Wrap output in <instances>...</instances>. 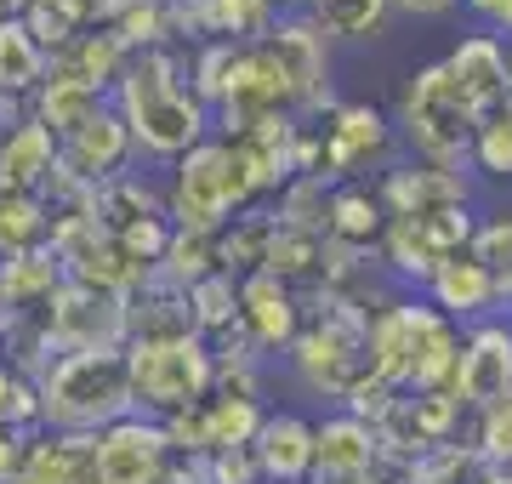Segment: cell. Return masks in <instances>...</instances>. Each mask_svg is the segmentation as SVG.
<instances>
[{"instance_id": "484cf974", "label": "cell", "mask_w": 512, "mask_h": 484, "mask_svg": "<svg viewBox=\"0 0 512 484\" xmlns=\"http://www.w3.org/2000/svg\"><path fill=\"white\" fill-rule=\"evenodd\" d=\"M325 262H330L325 234L274 223V234H268V257H262V274H274L279 285H291L296 297L308 302L313 291H319V280H325Z\"/></svg>"}, {"instance_id": "ee69618b", "label": "cell", "mask_w": 512, "mask_h": 484, "mask_svg": "<svg viewBox=\"0 0 512 484\" xmlns=\"http://www.w3.org/2000/svg\"><path fill=\"white\" fill-rule=\"evenodd\" d=\"M478 12V23H484V35L495 40H512V0H467Z\"/></svg>"}, {"instance_id": "83f0119b", "label": "cell", "mask_w": 512, "mask_h": 484, "mask_svg": "<svg viewBox=\"0 0 512 484\" xmlns=\"http://www.w3.org/2000/svg\"><path fill=\"white\" fill-rule=\"evenodd\" d=\"M126 57H131V52L120 46V35H114L109 23H92L86 35L74 40V46H63V52L52 57V69L109 97V92H114V80H120V69H126Z\"/></svg>"}, {"instance_id": "8d00e7d4", "label": "cell", "mask_w": 512, "mask_h": 484, "mask_svg": "<svg viewBox=\"0 0 512 484\" xmlns=\"http://www.w3.org/2000/svg\"><path fill=\"white\" fill-rule=\"evenodd\" d=\"M200 410H205V439H211V450L251 445L256 428H262V416H268L262 399H228V393H205Z\"/></svg>"}, {"instance_id": "11a10c76", "label": "cell", "mask_w": 512, "mask_h": 484, "mask_svg": "<svg viewBox=\"0 0 512 484\" xmlns=\"http://www.w3.org/2000/svg\"><path fill=\"white\" fill-rule=\"evenodd\" d=\"M12 484H23V479H12Z\"/></svg>"}, {"instance_id": "6da1fadb", "label": "cell", "mask_w": 512, "mask_h": 484, "mask_svg": "<svg viewBox=\"0 0 512 484\" xmlns=\"http://www.w3.org/2000/svg\"><path fill=\"white\" fill-rule=\"evenodd\" d=\"M114 114L126 120L131 149L154 154V160H183L211 137V109L200 92L188 86V57L160 46V52H131L120 80L109 92Z\"/></svg>"}, {"instance_id": "603a6c76", "label": "cell", "mask_w": 512, "mask_h": 484, "mask_svg": "<svg viewBox=\"0 0 512 484\" xmlns=\"http://www.w3.org/2000/svg\"><path fill=\"white\" fill-rule=\"evenodd\" d=\"M251 456L262 467V484H308L313 467V422L296 410H268L251 439Z\"/></svg>"}, {"instance_id": "52a82bcc", "label": "cell", "mask_w": 512, "mask_h": 484, "mask_svg": "<svg viewBox=\"0 0 512 484\" xmlns=\"http://www.w3.org/2000/svg\"><path fill=\"white\" fill-rule=\"evenodd\" d=\"M365 319L370 314L342 308V302H313V314L302 319L296 342L285 348L296 382L325 393V399H342L365 376Z\"/></svg>"}, {"instance_id": "c3c4849f", "label": "cell", "mask_w": 512, "mask_h": 484, "mask_svg": "<svg viewBox=\"0 0 512 484\" xmlns=\"http://www.w3.org/2000/svg\"><path fill=\"white\" fill-rule=\"evenodd\" d=\"M393 12L404 18H444V12H456V0H387Z\"/></svg>"}, {"instance_id": "d590c367", "label": "cell", "mask_w": 512, "mask_h": 484, "mask_svg": "<svg viewBox=\"0 0 512 484\" xmlns=\"http://www.w3.org/2000/svg\"><path fill=\"white\" fill-rule=\"evenodd\" d=\"M154 274L160 280H171L177 291H188V285H200L217 274V245H211V234H194V228H171V240H165L160 262H154Z\"/></svg>"}, {"instance_id": "7bdbcfd3", "label": "cell", "mask_w": 512, "mask_h": 484, "mask_svg": "<svg viewBox=\"0 0 512 484\" xmlns=\"http://www.w3.org/2000/svg\"><path fill=\"white\" fill-rule=\"evenodd\" d=\"M205 484H262V467H256L251 445H228V450H211L200 462Z\"/></svg>"}, {"instance_id": "5bb4252c", "label": "cell", "mask_w": 512, "mask_h": 484, "mask_svg": "<svg viewBox=\"0 0 512 484\" xmlns=\"http://www.w3.org/2000/svg\"><path fill=\"white\" fill-rule=\"evenodd\" d=\"M308 319V302L296 297L291 285H279L274 274H245L234 280V331L256 359L285 354Z\"/></svg>"}, {"instance_id": "f6af8a7d", "label": "cell", "mask_w": 512, "mask_h": 484, "mask_svg": "<svg viewBox=\"0 0 512 484\" xmlns=\"http://www.w3.org/2000/svg\"><path fill=\"white\" fill-rule=\"evenodd\" d=\"M23 450H29V433L0 428V484H12L23 473Z\"/></svg>"}, {"instance_id": "681fc988", "label": "cell", "mask_w": 512, "mask_h": 484, "mask_svg": "<svg viewBox=\"0 0 512 484\" xmlns=\"http://www.w3.org/2000/svg\"><path fill=\"white\" fill-rule=\"evenodd\" d=\"M6 18H23V0H0V23Z\"/></svg>"}, {"instance_id": "5b68a950", "label": "cell", "mask_w": 512, "mask_h": 484, "mask_svg": "<svg viewBox=\"0 0 512 484\" xmlns=\"http://www.w3.org/2000/svg\"><path fill=\"white\" fill-rule=\"evenodd\" d=\"M404 143L421 166H444V171H467V154H473V131L478 114L461 103V92L450 86L444 63H427L404 80L399 92V120Z\"/></svg>"}, {"instance_id": "f907efd6", "label": "cell", "mask_w": 512, "mask_h": 484, "mask_svg": "<svg viewBox=\"0 0 512 484\" xmlns=\"http://www.w3.org/2000/svg\"><path fill=\"white\" fill-rule=\"evenodd\" d=\"M484 484H512V467H495L490 462V479H484Z\"/></svg>"}, {"instance_id": "9c48e42d", "label": "cell", "mask_w": 512, "mask_h": 484, "mask_svg": "<svg viewBox=\"0 0 512 484\" xmlns=\"http://www.w3.org/2000/svg\"><path fill=\"white\" fill-rule=\"evenodd\" d=\"M473 223H478L473 205H461V211H427V217H387L382 245H376V262H382L399 285H416L421 291V285L433 280L439 262H450L456 251H467Z\"/></svg>"}, {"instance_id": "4dcf8cb0", "label": "cell", "mask_w": 512, "mask_h": 484, "mask_svg": "<svg viewBox=\"0 0 512 484\" xmlns=\"http://www.w3.org/2000/svg\"><path fill=\"white\" fill-rule=\"evenodd\" d=\"M92 23H103V0H23V29L40 40L46 57L74 46Z\"/></svg>"}, {"instance_id": "f1b7e54d", "label": "cell", "mask_w": 512, "mask_h": 484, "mask_svg": "<svg viewBox=\"0 0 512 484\" xmlns=\"http://www.w3.org/2000/svg\"><path fill=\"white\" fill-rule=\"evenodd\" d=\"M103 103H109L103 92H92V86H80V80H69V75H57V69H46L40 92L29 97V114H35L46 131H52L57 143H63V137L86 126V120H92Z\"/></svg>"}, {"instance_id": "8992f818", "label": "cell", "mask_w": 512, "mask_h": 484, "mask_svg": "<svg viewBox=\"0 0 512 484\" xmlns=\"http://www.w3.org/2000/svg\"><path fill=\"white\" fill-rule=\"evenodd\" d=\"M256 194L234 154L222 149V137H205L200 149L171 160V183H165V217L171 228H194V234H217L228 217L251 211Z\"/></svg>"}, {"instance_id": "836d02e7", "label": "cell", "mask_w": 512, "mask_h": 484, "mask_svg": "<svg viewBox=\"0 0 512 484\" xmlns=\"http://www.w3.org/2000/svg\"><path fill=\"white\" fill-rule=\"evenodd\" d=\"M467 166L490 183H512V92L495 103V109L478 114V131H473V154Z\"/></svg>"}, {"instance_id": "3957f363", "label": "cell", "mask_w": 512, "mask_h": 484, "mask_svg": "<svg viewBox=\"0 0 512 484\" xmlns=\"http://www.w3.org/2000/svg\"><path fill=\"white\" fill-rule=\"evenodd\" d=\"M35 405L46 433H103L109 422L131 416L126 359L114 354H52L35 371Z\"/></svg>"}, {"instance_id": "74e56055", "label": "cell", "mask_w": 512, "mask_h": 484, "mask_svg": "<svg viewBox=\"0 0 512 484\" xmlns=\"http://www.w3.org/2000/svg\"><path fill=\"white\" fill-rule=\"evenodd\" d=\"M46 234H52V211L40 194H0V262L46 245Z\"/></svg>"}, {"instance_id": "e575fe53", "label": "cell", "mask_w": 512, "mask_h": 484, "mask_svg": "<svg viewBox=\"0 0 512 484\" xmlns=\"http://www.w3.org/2000/svg\"><path fill=\"white\" fill-rule=\"evenodd\" d=\"M387 12H393L387 0H313L302 18L325 40H370V35H382Z\"/></svg>"}, {"instance_id": "d6a6232c", "label": "cell", "mask_w": 512, "mask_h": 484, "mask_svg": "<svg viewBox=\"0 0 512 484\" xmlns=\"http://www.w3.org/2000/svg\"><path fill=\"white\" fill-rule=\"evenodd\" d=\"M194 18H200V40H262L279 18V0H194Z\"/></svg>"}, {"instance_id": "ac0fdd59", "label": "cell", "mask_w": 512, "mask_h": 484, "mask_svg": "<svg viewBox=\"0 0 512 484\" xmlns=\"http://www.w3.org/2000/svg\"><path fill=\"white\" fill-rule=\"evenodd\" d=\"M131 154H137V149H131L126 120L114 114V103H103L86 126L69 131V137L57 143V166L69 171V177H80V183H109V177L126 171Z\"/></svg>"}, {"instance_id": "7c38bea8", "label": "cell", "mask_w": 512, "mask_h": 484, "mask_svg": "<svg viewBox=\"0 0 512 484\" xmlns=\"http://www.w3.org/2000/svg\"><path fill=\"white\" fill-rule=\"evenodd\" d=\"M268 57L279 63V75L291 86V103H296V120L308 114H325L336 97H330V40L313 29L302 12H279L274 29L262 35Z\"/></svg>"}, {"instance_id": "ba28073f", "label": "cell", "mask_w": 512, "mask_h": 484, "mask_svg": "<svg viewBox=\"0 0 512 484\" xmlns=\"http://www.w3.org/2000/svg\"><path fill=\"white\" fill-rule=\"evenodd\" d=\"M40 348L52 354H114L126 348V297L120 291H97V285H74L63 280L57 297L40 314Z\"/></svg>"}, {"instance_id": "2e32d148", "label": "cell", "mask_w": 512, "mask_h": 484, "mask_svg": "<svg viewBox=\"0 0 512 484\" xmlns=\"http://www.w3.org/2000/svg\"><path fill=\"white\" fill-rule=\"evenodd\" d=\"M171 462L165 428L154 416H120L103 433H92V484H148Z\"/></svg>"}, {"instance_id": "e0dca14e", "label": "cell", "mask_w": 512, "mask_h": 484, "mask_svg": "<svg viewBox=\"0 0 512 484\" xmlns=\"http://www.w3.org/2000/svg\"><path fill=\"white\" fill-rule=\"evenodd\" d=\"M382 194L387 217H427V211H461V205H473V183H467V171H444V166H393L382 171Z\"/></svg>"}, {"instance_id": "bcb514c9", "label": "cell", "mask_w": 512, "mask_h": 484, "mask_svg": "<svg viewBox=\"0 0 512 484\" xmlns=\"http://www.w3.org/2000/svg\"><path fill=\"white\" fill-rule=\"evenodd\" d=\"M410 473H416V462H399V456H376V467H370L365 479H348V484H410Z\"/></svg>"}, {"instance_id": "30bf717a", "label": "cell", "mask_w": 512, "mask_h": 484, "mask_svg": "<svg viewBox=\"0 0 512 484\" xmlns=\"http://www.w3.org/2000/svg\"><path fill=\"white\" fill-rule=\"evenodd\" d=\"M319 131V183H365L370 166H382L393 149V120L376 103H330Z\"/></svg>"}, {"instance_id": "f5cc1de1", "label": "cell", "mask_w": 512, "mask_h": 484, "mask_svg": "<svg viewBox=\"0 0 512 484\" xmlns=\"http://www.w3.org/2000/svg\"><path fill=\"white\" fill-rule=\"evenodd\" d=\"M501 308H512V274L501 280Z\"/></svg>"}, {"instance_id": "ab89813d", "label": "cell", "mask_w": 512, "mask_h": 484, "mask_svg": "<svg viewBox=\"0 0 512 484\" xmlns=\"http://www.w3.org/2000/svg\"><path fill=\"white\" fill-rule=\"evenodd\" d=\"M40 405H35V376H23L18 365L0 359V428L12 433H35Z\"/></svg>"}, {"instance_id": "d6986e66", "label": "cell", "mask_w": 512, "mask_h": 484, "mask_svg": "<svg viewBox=\"0 0 512 484\" xmlns=\"http://www.w3.org/2000/svg\"><path fill=\"white\" fill-rule=\"evenodd\" d=\"M382 445H376V428L336 410L325 422H313V467H308V484H348V479H365L376 467Z\"/></svg>"}, {"instance_id": "b9f144b4", "label": "cell", "mask_w": 512, "mask_h": 484, "mask_svg": "<svg viewBox=\"0 0 512 484\" xmlns=\"http://www.w3.org/2000/svg\"><path fill=\"white\" fill-rule=\"evenodd\" d=\"M467 445L495 467H512V393L501 405H490L484 416H473V439Z\"/></svg>"}, {"instance_id": "60d3db41", "label": "cell", "mask_w": 512, "mask_h": 484, "mask_svg": "<svg viewBox=\"0 0 512 484\" xmlns=\"http://www.w3.org/2000/svg\"><path fill=\"white\" fill-rule=\"evenodd\" d=\"M467 257H478L495 280L512 274V211H495L484 223H473V240H467Z\"/></svg>"}, {"instance_id": "7402d4cb", "label": "cell", "mask_w": 512, "mask_h": 484, "mask_svg": "<svg viewBox=\"0 0 512 484\" xmlns=\"http://www.w3.org/2000/svg\"><path fill=\"white\" fill-rule=\"evenodd\" d=\"M57 171V137L23 109L0 126V194H40Z\"/></svg>"}, {"instance_id": "8fae6325", "label": "cell", "mask_w": 512, "mask_h": 484, "mask_svg": "<svg viewBox=\"0 0 512 484\" xmlns=\"http://www.w3.org/2000/svg\"><path fill=\"white\" fill-rule=\"evenodd\" d=\"M461 422L467 416H461V405L444 388H404V393H393V405L376 422V445H382V456L421 462L427 450L450 445L461 433Z\"/></svg>"}, {"instance_id": "f35d334b", "label": "cell", "mask_w": 512, "mask_h": 484, "mask_svg": "<svg viewBox=\"0 0 512 484\" xmlns=\"http://www.w3.org/2000/svg\"><path fill=\"white\" fill-rule=\"evenodd\" d=\"M325 194H330V183H319V177H291V183L279 188L274 223L308 228V234H325Z\"/></svg>"}, {"instance_id": "9a60e30c", "label": "cell", "mask_w": 512, "mask_h": 484, "mask_svg": "<svg viewBox=\"0 0 512 484\" xmlns=\"http://www.w3.org/2000/svg\"><path fill=\"white\" fill-rule=\"evenodd\" d=\"M296 114H262V120H234L222 126V149L234 154V166L245 171L251 194H279L296 177Z\"/></svg>"}, {"instance_id": "4316f807", "label": "cell", "mask_w": 512, "mask_h": 484, "mask_svg": "<svg viewBox=\"0 0 512 484\" xmlns=\"http://www.w3.org/2000/svg\"><path fill=\"white\" fill-rule=\"evenodd\" d=\"M23 484H92V433H29Z\"/></svg>"}, {"instance_id": "1f68e13d", "label": "cell", "mask_w": 512, "mask_h": 484, "mask_svg": "<svg viewBox=\"0 0 512 484\" xmlns=\"http://www.w3.org/2000/svg\"><path fill=\"white\" fill-rule=\"evenodd\" d=\"M268 234H274V211H239V217H228V223L211 234V245H217V274H228V280L262 274Z\"/></svg>"}, {"instance_id": "277c9868", "label": "cell", "mask_w": 512, "mask_h": 484, "mask_svg": "<svg viewBox=\"0 0 512 484\" xmlns=\"http://www.w3.org/2000/svg\"><path fill=\"white\" fill-rule=\"evenodd\" d=\"M131 382V410L137 416H177L211 393V348L200 336H137L120 348Z\"/></svg>"}, {"instance_id": "db71d44e", "label": "cell", "mask_w": 512, "mask_h": 484, "mask_svg": "<svg viewBox=\"0 0 512 484\" xmlns=\"http://www.w3.org/2000/svg\"><path fill=\"white\" fill-rule=\"evenodd\" d=\"M507 86H512V40H507Z\"/></svg>"}, {"instance_id": "816d5d0a", "label": "cell", "mask_w": 512, "mask_h": 484, "mask_svg": "<svg viewBox=\"0 0 512 484\" xmlns=\"http://www.w3.org/2000/svg\"><path fill=\"white\" fill-rule=\"evenodd\" d=\"M6 342H12V314L0 308V348H6Z\"/></svg>"}, {"instance_id": "d4e9b609", "label": "cell", "mask_w": 512, "mask_h": 484, "mask_svg": "<svg viewBox=\"0 0 512 484\" xmlns=\"http://www.w3.org/2000/svg\"><path fill=\"white\" fill-rule=\"evenodd\" d=\"M387 228V205L376 183H336L325 194V240L336 251H376Z\"/></svg>"}, {"instance_id": "7dc6e473", "label": "cell", "mask_w": 512, "mask_h": 484, "mask_svg": "<svg viewBox=\"0 0 512 484\" xmlns=\"http://www.w3.org/2000/svg\"><path fill=\"white\" fill-rule=\"evenodd\" d=\"M148 484H205V473H200V462H177V456H171Z\"/></svg>"}, {"instance_id": "f546056e", "label": "cell", "mask_w": 512, "mask_h": 484, "mask_svg": "<svg viewBox=\"0 0 512 484\" xmlns=\"http://www.w3.org/2000/svg\"><path fill=\"white\" fill-rule=\"evenodd\" d=\"M52 69V57L40 52V40L23 29V18L0 23V103H18L40 92V80Z\"/></svg>"}, {"instance_id": "cb8c5ba5", "label": "cell", "mask_w": 512, "mask_h": 484, "mask_svg": "<svg viewBox=\"0 0 512 484\" xmlns=\"http://www.w3.org/2000/svg\"><path fill=\"white\" fill-rule=\"evenodd\" d=\"M57 285H63V268H57L52 245H35V251H18V257L0 262V308L12 314V325H40Z\"/></svg>"}, {"instance_id": "4fadbf2b", "label": "cell", "mask_w": 512, "mask_h": 484, "mask_svg": "<svg viewBox=\"0 0 512 484\" xmlns=\"http://www.w3.org/2000/svg\"><path fill=\"white\" fill-rule=\"evenodd\" d=\"M507 393H512V325L478 319V325L461 331V354H456V371H450V399L461 405V416H484Z\"/></svg>"}, {"instance_id": "7a4b0ae2", "label": "cell", "mask_w": 512, "mask_h": 484, "mask_svg": "<svg viewBox=\"0 0 512 484\" xmlns=\"http://www.w3.org/2000/svg\"><path fill=\"white\" fill-rule=\"evenodd\" d=\"M461 354V325L421 297H387L376 314L365 319V371L387 388H444L450 393V371Z\"/></svg>"}, {"instance_id": "ffe728a7", "label": "cell", "mask_w": 512, "mask_h": 484, "mask_svg": "<svg viewBox=\"0 0 512 484\" xmlns=\"http://www.w3.org/2000/svg\"><path fill=\"white\" fill-rule=\"evenodd\" d=\"M439 63H444L450 86L461 92V103H467L473 114L495 109V103L512 92L507 86V40L484 35V29L461 35L456 46H450V57H439Z\"/></svg>"}, {"instance_id": "44dd1931", "label": "cell", "mask_w": 512, "mask_h": 484, "mask_svg": "<svg viewBox=\"0 0 512 484\" xmlns=\"http://www.w3.org/2000/svg\"><path fill=\"white\" fill-rule=\"evenodd\" d=\"M421 297L433 302L450 325H467V319L478 325L484 314H495V308H501V280H495L478 257L456 251L450 262H439V268H433V280L421 285Z\"/></svg>"}]
</instances>
